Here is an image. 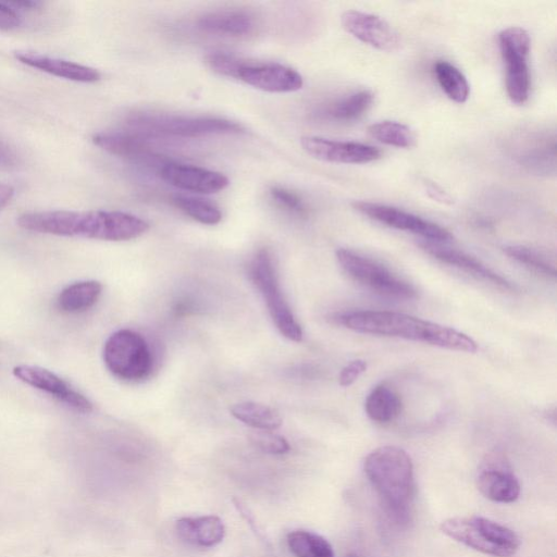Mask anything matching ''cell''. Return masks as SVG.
Instances as JSON below:
<instances>
[{
    "label": "cell",
    "instance_id": "cell-21",
    "mask_svg": "<svg viewBox=\"0 0 557 557\" xmlns=\"http://www.w3.org/2000/svg\"><path fill=\"white\" fill-rule=\"evenodd\" d=\"M197 25L206 33L242 37L255 30L256 20L249 12L243 10H221L201 15Z\"/></svg>",
    "mask_w": 557,
    "mask_h": 557
},
{
    "label": "cell",
    "instance_id": "cell-5",
    "mask_svg": "<svg viewBox=\"0 0 557 557\" xmlns=\"http://www.w3.org/2000/svg\"><path fill=\"white\" fill-rule=\"evenodd\" d=\"M440 530L469 548L495 557L513 555L521 543L511 529L480 516L448 518L441 522Z\"/></svg>",
    "mask_w": 557,
    "mask_h": 557
},
{
    "label": "cell",
    "instance_id": "cell-8",
    "mask_svg": "<svg viewBox=\"0 0 557 557\" xmlns=\"http://www.w3.org/2000/svg\"><path fill=\"white\" fill-rule=\"evenodd\" d=\"M336 258L342 269L351 278L381 296L399 300H408L417 296L412 285L375 260L345 248L336 251Z\"/></svg>",
    "mask_w": 557,
    "mask_h": 557
},
{
    "label": "cell",
    "instance_id": "cell-3",
    "mask_svg": "<svg viewBox=\"0 0 557 557\" xmlns=\"http://www.w3.org/2000/svg\"><path fill=\"white\" fill-rule=\"evenodd\" d=\"M363 469L386 513L398 524L408 523L414 488L410 456L400 447L382 446L366 457Z\"/></svg>",
    "mask_w": 557,
    "mask_h": 557
},
{
    "label": "cell",
    "instance_id": "cell-9",
    "mask_svg": "<svg viewBox=\"0 0 557 557\" xmlns=\"http://www.w3.org/2000/svg\"><path fill=\"white\" fill-rule=\"evenodd\" d=\"M498 46L506 66V91L511 102L523 104L528 101L531 88L529 33L519 26H511L498 34Z\"/></svg>",
    "mask_w": 557,
    "mask_h": 557
},
{
    "label": "cell",
    "instance_id": "cell-15",
    "mask_svg": "<svg viewBox=\"0 0 557 557\" xmlns=\"http://www.w3.org/2000/svg\"><path fill=\"white\" fill-rule=\"evenodd\" d=\"M341 24L351 36L377 50L393 51L400 45L398 33L377 15L347 10L341 16Z\"/></svg>",
    "mask_w": 557,
    "mask_h": 557
},
{
    "label": "cell",
    "instance_id": "cell-1",
    "mask_svg": "<svg viewBox=\"0 0 557 557\" xmlns=\"http://www.w3.org/2000/svg\"><path fill=\"white\" fill-rule=\"evenodd\" d=\"M16 223L34 233L108 242L131 240L149 230V224L137 215L107 210L32 211L18 215Z\"/></svg>",
    "mask_w": 557,
    "mask_h": 557
},
{
    "label": "cell",
    "instance_id": "cell-34",
    "mask_svg": "<svg viewBox=\"0 0 557 557\" xmlns=\"http://www.w3.org/2000/svg\"><path fill=\"white\" fill-rule=\"evenodd\" d=\"M367 362L361 359L354 360L346 364L338 376L339 385L347 387L351 385L364 371Z\"/></svg>",
    "mask_w": 557,
    "mask_h": 557
},
{
    "label": "cell",
    "instance_id": "cell-20",
    "mask_svg": "<svg viewBox=\"0 0 557 557\" xmlns=\"http://www.w3.org/2000/svg\"><path fill=\"white\" fill-rule=\"evenodd\" d=\"M175 530L184 542L199 547H213L225 535L223 521L213 515L181 518L175 523Z\"/></svg>",
    "mask_w": 557,
    "mask_h": 557
},
{
    "label": "cell",
    "instance_id": "cell-31",
    "mask_svg": "<svg viewBox=\"0 0 557 557\" xmlns=\"http://www.w3.org/2000/svg\"><path fill=\"white\" fill-rule=\"evenodd\" d=\"M251 442L263 453L283 455L289 451L290 446L285 437L272 431H257L251 435Z\"/></svg>",
    "mask_w": 557,
    "mask_h": 557
},
{
    "label": "cell",
    "instance_id": "cell-11",
    "mask_svg": "<svg viewBox=\"0 0 557 557\" xmlns=\"http://www.w3.org/2000/svg\"><path fill=\"white\" fill-rule=\"evenodd\" d=\"M12 373L21 382L49 394L78 412L88 413L92 410V404L87 397L48 369L18 364L13 368Z\"/></svg>",
    "mask_w": 557,
    "mask_h": 557
},
{
    "label": "cell",
    "instance_id": "cell-22",
    "mask_svg": "<svg viewBox=\"0 0 557 557\" xmlns=\"http://www.w3.org/2000/svg\"><path fill=\"white\" fill-rule=\"evenodd\" d=\"M102 285L95 280L79 281L64 287L55 299V307L63 313H81L96 305Z\"/></svg>",
    "mask_w": 557,
    "mask_h": 557
},
{
    "label": "cell",
    "instance_id": "cell-2",
    "mask_svg": "<svg viewBox=\"0 0 557 557\" xmlns=\"http://www.w3.org/2000/svg\"><path fill=\"white\" fill-rule=\"evenodd\" d=\"M336 320L359 333L400 337L457 351L478 350L476 343L467 334L405 313L360 310L339 314Z\"/></svg>",
    "mask_w": 557,
    "mask_h": 557
},
{
    "label": "cell",
    "instance_id": "cell-10",
    "mask_svg": "<svg viewBox=\"0 0 557 557\" xmlns=\"http://www.w3.org/2000/svg\"><path fill=\"white\" fill-rule=\"evenodd\" d=\"M352 207L363 215L384 225L420 235L432 242H447L453 237L441 225L398 208L362 200L354 201Z\"/></svg>",
    "mask_w": 557,
    "mask_h": 557
},
{
    "label": "cell",
    "instance_id": "cell-32",
    "mask_svg": "<svg viewBox=\"0 0 557 557\" xmlns=\"http://www.w3.org/2000/svg\"><path fill=\"white\" fill-rule=\"evenodd\" d=\"M243 59L224 52H211L206 57L209 67L215 73L236 78Z\"/></svg>",
    "mask_w": 557,
    "mask_h": 557
},
{
    "label": "cell",
    "instance_id": "cell-25",
    "mask_svg": "<svg viewBox=\"0 0 557 557\" xmlns=\"http://www.w3.org/2000/svg\"><path fill=\"white\" fill-rule=\"evenodd\" d=\"M374 94L362 89L329 106L325 115L334 121L351 122L361 117L373 104Z\"/></svg>",
    "mask_w": 557,
    "mask_h": 557
},
{
    "label": "cell",
    "instance_id": "cell-6",
    "mask_svg": "<svg viewBox=\"0 0 557 557\" xmlns=\"http://www.w3.org/2000/svg\"><path fill=\"white\" fill-rule=\"evenodd\" d=\"M249 277L262 295L280 333L289 341L300 342L301 326L281 290L273 258L268 249L262 248L252 257L249 263Z\"/></svg>",
    "mask_w": 557,
    "mask_h": 557
},
{
    "label": "cell",
    "instance_id": "cell-38",
    "mask_svg": "<svg viewBox=\"0 0 557 557\" xmlns=\"http://www.w3.org/2000/svg\"><path fill=\"white\" fill-rule=\"evenodd\" d=\"M429 191L433 194V198L441 200L443 202H446L447 200H450V198L441 189H438L436 186H431L429 188Z\"/></svg>",
    "mask_w": 557,
    "mask_h": 557
},
{
    "label": "cell",
    "instance_id": "cell-36",
    "mask_svg": "<svg viewBox=\"0 0 557 557\" xmlns=\"http://www.w3.org/2000/svg\"><path fill=\"white\" fill-rule=\"evenodd\" d=\"M18 163L16 152L7 143L0 139V168H13Z\"/></svg>",
    "mask_w": 557,
    "mask_h": 557
},
{
    "label": "cell",
    "instance_id": "cell-37",
    "mask_svg": "<svg viewBox=\"0 0 557 557\" xmlns=\"http://www.w3.org/2000/svg\"><path fill=\"white\" fill-rule=\"evenodd\" d=\"M14 196V188L0 182V211L8 206Z\"/></svg>",
    "mask_w": 557,
    "mask_h": 557
},
{
    "label": "cell",
    "instance_id": "cell-7",
    "mask_svg": "<svg viewBox=\"0 0 557 557\" xmlns=\"http://www.w3.org/2000/svg\"><path fill=\"white\" fill-rule=\"evenodd\" d=\"M103 361L115 377L136 382L152 370V356L145 338L137 332L122 329L112 333L103 346Z\"/></svg>",
    "mask_w": 557,
    "mask_h": 557
},
{
    "label": "cell",
    "instance_id": "cell-26",
    "mask_svg": "<svg viewBox=\"0 0 557 557\" xmlns=\"http://www.w3.org/2000/svg\"><path fill=\"white\" fill-rule=\"evenodd\" d=\"M436 81L444 94L457 103L467 101L470 86L462 72L445 60H438L433 65Z\"/></svg>",
    "mask_w": 557,
    "mask_h": 557
},
{
    "label": "cell",
    "instance_id": "cell-16",
    "mask_svg": "<svg viewBox=\"0 0 557 557\" xmlns=\"http://www.w3.org/2000/svg\"><path fill=\"white\" fill-rule=\"evenodd\" d=\"M159 175L170 185L196 194H215L230 184L228 178L220 172L177 162L163 163L159 168Z\"/></svg>",
    "mask_w": 557,
    "mask_h": 557
},
{
    "label": "cell",
    "instance_id": "cell-18",
    "mask_svg": "<svg viewBox=\"0 0 557 557\" xmlns=\"http://www.w3.org/2000/svg\"><path fill=\"white\" fill-rule=\"evenodd\" d=\"M420 246L436 260L455 267L480 281L492 284L504 290H511L513 288L510 282L502 275L463 251L430 242L421 243Z\"/></svg>",
    "mask_w": 557,
    "mask_h": 557
},
{
    "label": "cell",
    "instance_id": "cell-28",
    "mask_svg": "<svg viewBox=\"0 0 557 557\" xmlns=\"http://www.w3.org/2000/svg\"><path fill=\"white\" fill-rule=\"evenodd\" d=\"M369 134L377 141L397 147L410 148L416 144L413 131L406 124L396 121H381L368 127Z\"/></svg>",
    "mask_w": 557,
    "mask_h": 557
},
{
    "label": "cell",
    "instance_id": "cell-14",
    "mask_svg": "<svg viewBox=\"0 0 557 557\" xmlns=\"http://www.w3.org/2000/svg\"><path fill=\"white\" fill-rule=\"evenodd\" d=\"M476 486L486 498L503 504L517 500L521 490L508 461L500 454L488 455L482 462Z\"/></svg>",
    "mask_w": 557,
    "mask_h": 557
},
{
    "label": "cell",
    "instance_id": "cell-23",
    "mask_svg": "<svg viewBox=\"0 0 557 557\" xmlns=\"http://www.w3.org/2000/svg\"><path fill=\"white\" fill-rule=\"evenodd\" d=\"M230 411L235 419L259 431L276 430L283 422L275 409L256 401L234 404Z\"/></svg>",
    "mask_w": 557,
    "mask_h": 557
},
{
    "label": "cell",
    "instance_id": "cell-30",
    "mask_svg": "<svg viewBox=\"0 0 557 557\" xmlns=\"http://www.w3.org/2000/svg\"><path fill=\"white\" fill-rule=\"evenodd\" d=\"M172 201L181 211L199 223L215 225L222 220L221 210L206 199L188 195H175Z\"/></svg>",
    "mask_w": 557,
    "mask_h": 557
},
{
    "label": "cell",
    "instance_id": "cell-35",
    "mask_svg": "<svg viewBox=\"0 0 557 557\" xmlns=\"http://www.w3.org/2000/svg\"><path fill=\"white\" fill-rule=\"evenodd\" d=\"M22 25V17L8 2H0V30H11Z\"/></svg>",
    "mask_w": 557,
    "mask_h": 557
},
{
    "label": "cell",
    "instance_id": "cell-33",
    "mask_svg": "<svg viewBox=\"0 0 557 557\" xmlns=\"http://www.w3.org/2000/svg\"><path fill=\"white\" fill-rule=\"evenodd\" d=\"M272 200L285 211L297 215H306L307 209L301 198L283 187H272L270 189Z\"/></svg>",
    "mask_w": 557,
    "mask_h": 557
},
{
    "label": "cell",
    "instance_id": "cell-24",
    "mask_svg": "<svg viewBox=\"0 0 557 557\" xmlns=\"http://www.w3.org/2000/svg\"><path fill=\"white\" fill-rule=\"evenodd\" d=\"M368 417L377 423H389L401 412L398 394L386 385H379L368 395L364 404Z\"/></svg>",
    "mask_w": 557,
    "mask_h": 557
},
{
    "label": "cell",
    "instance_id": "cell-13",
    "mask_svg": "<svg viewBox=\"0 0 557 557\" xmlns=\"http://www.w3.org/2000/svg\"><path fill=\"white\" fill-rule=\"evenodd\" d=\"M300 144L312 158L332 163L362 164L375 161L381 157V151L377 148L357 141L304 136Z\"/></svg>",
    "mask_w": 557,
    "mask_h": 557
},
{
    "label": "cell",
    "instance_id": "cell-4",
    "mask_svg": "<svg viewBox=\"0 0 557 557\" xmlns=\"http://www.w3.org/2000/svg\"><path fill=\"white\" fill-rule=\"evenodd\" d=\"M126 125L137 134L196 138L210 135L240 134L244 127L233 121L212 116H186L156 111H136Z\"/></svg>",
    "mask_w": 557,
    "mask_h": 557
},
{
    "label": "cell",
    "instance_id": "cell-17",
    "mask_svg": "<svg viewBox=\"0 0 557 557\" xmlns=\"http://www.w3.org/2000/svg\"><path fill=\"white\" fill-rule=\"evenodd\" d=\"M92 141L107 152L133 162L144 164L165 162L139 134L132 131L97 133L92 136Z\"/></svg>",
    "mask_w": 557,
    "mask_h": 557
},
{
    "label": "cell",
    "instance_id": "cell-39",
    "mask_svg": "<svg viewBox=\"0 0 557 557\" xmlns=\"http://www.w3.org/2000/svg\"><path fill=\"white\" fill-rule=\"evenodd\" d=\"M345 557H359V556L355 553H349Z\"/></svg>",
    "mask_w": 557,
    "mask_h": 557
},
{
    "label": "cell",
    "instance_id": "cell-19",
    "mask_svg": "<svg viewBox=\"0 0 557 557\" xmlns=\"http://www.w3.org/2000/svg\"><path fill=\"white\" fill-rule=\"evenodd\" d=\"M14 55L18 62L29 67L70 81L95 83L101 77L96 69L64 59L34 51H16Z\"/></svg>",
    "mask_w": 557,
    "mask_h": 557
},
{
    "label": "cell",
    "instance_id": "cell-12",
    "mask_svg": "<svg viewBox=\"0 0 557 557\" xmlns=\"http://www.w3.org/2000/svg\"><path fill=\"white\" fill-rule=\"evenodd\" d=\"M236 78L268 92H292L299 90L304 85L302 76L289 66L244 59Z\"/></svg>",
    "mask_w": 557,
    "mask_h": 557
},
{
    "label": "cell",
    "instance_id": "cell-27",
    "mask_svg": "<svg viewBox=\"0 0 557 557\" xmlns=\"http://www.w3.org/2000/svg\"><path fill=\"white\" fill-rule=\"evenodd\" d=\"M287 545L296 557H335L331 544L323 536L307 530L288 533Z\"/></svg>",
    "mask_w": 557,
    "mask_h": 557
},
{
    "label": "cell",
    "instance_id": "cell-29",
    "mask_svg": "<svg viewBox=\"0 0 557 557\" xmlns=\"http://www.w3.org/2000/svg\"><path fill=\"white\" fill-rule=\"evenodd\" d=\"M504 251L511 259L530 269V271L547 278L556 277L555 263L540 250L522 245H511L506 246Z\"/></svg>",
    "mask_w": 557,
    "mask_h": 557
}]
</instances>
